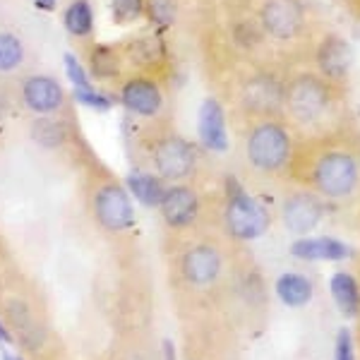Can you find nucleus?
Here are the masks:
<instances>
[{"instance_id":"6e6552de","label":"nucleus","mask_w":360,"mask_h":360,"mask_svg":"<svg viewBox=\"0 0 360 360\" xmlns=\"http://www.w3.org/2000/svg\"><path fill=\"white\" fill-rule=\"evenodd\" d=\"M91 212L101 229L111 231V233H120V231L132 226V202L125 188L115 180H103L96 185L91 193Z\"/></svg>"},{"instance_id":"bb28decb","label":"nucleus","mask_w":360,"mask_h":360,"mask_svg":"<svg viewBox=\"0 0 360 360\" xmlns=\"http://www.w3.org/2000/svg\"><path fill=\"white\" fill-rule=\"evenodd\" d=\"M166 360H176V356H173V346L171 344H166Z\"/></svg>"},{"instance_id":"f03ea898","label":"nucleus","mask_w":360,"mask_h":360,"mask_svg":"<svg viewBox=\"0 0 360 360\" xmlns=\"http://www.w3.org/2000/svg\"><path fill=\"white\" fill-rule=\"evenodd\" d=\"M281 113L291 123L295 137L315 135L348 123L346 89L317 72L295 70L283 77Z\"/></svg>"},{"instance_id":"cd10ccee","label":"nucleus","mask_w":360,"mask_h":360,"mask_svg":"<svg viewBox=\"0 0 360 360\" xmlns=\"http://www.w3.org/2000/svg\"><path fill=\"white\" fill-rule=\"evenodd\" d=\"M0 341H10V334H8V329L0 324Z\"/></svg>"},{"instance_id":"1a4fd4ad","label":"nucleus","mask_w":360,"mask_h":360,"mask_svg":"<svg viewBox=\"0 0 360 360\" xmlns=\"http://www.w3.org/2000/svg\"><path fill=\"white\" fill-rule=\"evenodd\" d=\"M312 63L322 77L346 89L353 68V49L341 34L327 32L312 46Z\"/></svg>"},{"instance_id":"f257e3e1","label":"nucleus","mask_w":360,"mask_h":360,"mask_svg":"<svg viewBox=\"0 0 360 360\" xmlns=\"http://www.w3.org/2000/svg\"><path fill=\"white\" fill-rule=\"evenodd\" d=\"M288 180L324 202H351L360 193V132L344 123L295 137Z\"/></svg>"},{"instance_id":"4be33fe9","label":"nucleus","mask_w":360,"mask_h":360,"mask_svg":"<svg viewBox=\"0 0 360 360\" xmlns=\"http://www.w3.org/2000/svg\"><path fill=\"white\" fill-rule=\"evenodd\" d=\"M147 10L144 0H113V22L115 25H132Z\"/></svg>"},{"instance_id":"9d476101","label":"nucleus","mask_w":360,"mask_h":360,"mask_svg":"<svg viewBox=\"0 0 360 360\" xmlns=\"http://www.w3.org/2000/svg\"><path fill=\"white\" fill-rule=\"evenodd\" d=\"M324 217V200H319L315 193L293 185L281 202V221L291 233L305 236L310 233Z\"/></svg>"},{"instance_id":"7ed1b4c3","label":"nucleus","mask_w":360,"mask_h":360,"mask_svg":"<svg viewBox=\"0 0 360 360\" xmlns=\"http://www.w3.org/2000/svg\"><path fill=\"white\" fill-rule=\"evenodd\" d=\"M238 137H240V156L252 176L264 180L288 178L295 132L281 111L240 115Z\"/></svg>"},{"instance_id":"ddd939ff","label":"nucleus","mask_w":360,"mask_h":360,"mask_svg":"<svg viewBox=\"0 0 360 360\" xmlns=\"http://www.w3.org/2000/svg\"><path fill=\"white\" fill-rule=\"evenodd\" d=\"M200 139L212 152H226V147H229L226 113L217 98H205L200 108Z\"/></svg>"},{"instance_id":"4468645a","label":"nucleus","mask_w":360,"mask_h":360,"mask_svg":"<svg viewBox=\"0 0 360 360\" xmlns=\"http://www.w3.org/2000/svg\"><path fill=\"white\" fill-rule=\"evenodd\" d=\"M291 255L298 259H344L348 255V248L344 243L334 240V238H298L291 245Z\"/></svg>"},{"instance_id":"b1692460","label":"nucleus","mask_w":360,"mask_h":360,"mask_svg":"<svg viewBox=\"0 0 360 360\" xmlns=\"http://www.w3.org/2000/svg\"><path fill=\"white\" fill-rule=\"evenodd\" d=\"M65 63H68V75H70V79H72V84L77 86V96H79V94H89V91H96L94 86L89 84L86 75L82 72V68L77 65V60H75L72 56H68V58H65Z\"/></svg>"},{"instance_id":"f3484780","label":"nucleus","mask_w":360,"mask_h":360,"mask_svg":"<svg viewBox=\"0 0 360 360\" xmlns=\"http://www.w3.org/2000/svg\"><path fill=\"white\" fill-rule=\"evenodd\" d=\"M89 65H91V72H94L98 79H111L120 75V70L125 65V56H123V51L115 49V46L98 44L89 53Z\"/></svg>"},{"instance_id":"dca6fc26","label":"nucleus","mask_w":360,"mask_h":360,"mask_svg":"<svg viewBox=\"0 0 360 360\" xmlns=\"http://www.w3.org/2000/svg\"><path fill=\"white\" fill-rule=\"evenodd\" d=\"M312 281L303 274H295V271H288V274H281L276 281V295L283 300L288 307H303L312 300Z\"/></svg>"},{"instance_id":"39448f33","label":"nucleus","mask_w":360,"mask_h":360,"mask_svg":"<svg viewBox=\"0 0 360 360\" xmlns=\"http://www.w3.org/2000/svg\"><path fill=\"white\" fill-rule=\"evenodd\" d=\"M221 231L236 243H250L255 238L264 236L271 224L269 212L259 205L255 197H250L238 183H231L224 195L221 212H219Z\"/></svg>"},{"instance_id":"0eeeda50","label":"nucleus","mask_w":360,"mask_h":360,"mask_svg":"<svg viewBox=\"0 0 360 360\" xmlns=\"http://www.w3.org/2000/svg\"><path fill=\"white\" fill-rule=\"evenodd\" d=\"M161 219L173 233H197L209 229V219H205V197L193 183H173L166 188L161 200Z\"/></svg>"},{"instance_id":"412c9836","label":"nucleus","mask_w":360,"mask_h":360,"mask_svg":"<svg viewBox=\"0 0 360 360\" xmlns=\"http://www.w3.org/2000/svg\"><path fill=\"white\" fill-rule=\"evenodd\" d=\"M32 132H34V139H37L39 144H44V147H58V144H63L68 139V130L60 120H49V118L37 120Z\"/></svg>"},{"instance_id":"9b49d317","label":"nucleus","mask_w":360,"mask_h":360,"mask_svg":"<svg viewBox=\"0 0 360 360\" xmlns=\"http://www.w3.org/2000/svg\"><path fill=\"white\" fill-rule=\"evenodd\" d=\"M120 101L127 111L142 115V118H154L156 113L164 108V94L161 86L156 84L154 77L149 75H135L127 77L120 89Z\"/></svg>"},{"instance_id":"c756f323","label":"nucleus","mask_w":360,"mask_h":360,"mask_svg":"<svg viewBox=\"0 0 360 360\" xmlns=\"http://www.w3.org/2000/svg\"><path fill=\"white\" fill-rule=\"evenodd\" d=\"M8 360H22V358H8Z\"/></svg>"},{"instance_id":"20e7f679","label":"nucleus","mask_w":360,"mask_h":360,"mask_svg":"<svg viewBox=\"0 0 360 360\" xmlns=\"http://www.w3.org/2000/svg\"><path fill=\"white\" fill-rule=\"evenodd\" d=\"M142 154L147 166L152 168L156 178L168 183H185L195 176L200 166V154L195 144L185 139L171 125H159L142 139Z\"/></svg>"},{"instance_id":"5701e85b","label":"nucleus","mask_w":360,"mask_h":360,"mask_svg":"<svg viewBox=\"0 0 360 360\" xmlns=\"http://www.w3.org/2000/svg\"><path fill=\"white\" fill-rule=\"evenodd\" d=\"M334 360H356V348H353V336L348 329H339L334 344Z\"/></svg>"},{"instance_id":"f8f14e48","label":"nucleus","mask_w":360,"mask_h":360,"mask_svg":"<svg viewBox=\"0 0 360 360\" xmlns=\"http://www.w3.org/2000/svg\"><path fill=\"white\" fill-rule=\"evenodd\" d=\"M22 98L32 111L37 113H56L65 103V91L49 75H34L22 84Z\"/></svg>"},{"instance_id":"393cba45","label":"nucleus","mask_w":360,"mask_h":360,"mask_svg":"<svg viewBox=\"0 0 360 360\" xmlns=\"http://www.w3.org/2000/svg\"><path fill=\"white\" fill-rule=\"evenodd\" d=\"M346 3H348V10H351V15L360 22V0H346Z\"/></svg>"},{"instance_id":"a878e982","label":"nucleus","mask_w":360,"mask_h":360,"mask_svg":"<svg viewBox=\"0 0 360 360\" xmlns=\"http://www.w3.org/2000/svg\"><path fill=\"white\" fill-rule=\"evenodd\" d=\"M34 3H37L39 8H44V10H51V8H53L56 0H34Z\"/></svg>"},{"instance_id":"423d86ee","label":"nucleus","mask_w":360,"mask_h":360,"mask_svg":"<svg viewBox=\"0 0 360 360\" xmlns=\"http://www.w3.org/2000/svg\"><path fill=\"white\" fill-rule=\"evenodd\" d=\"M250 20L257 25L264 39L286 46L303 41L310 32L303 0H257V8Z\"/></svg>"},{"instance_id":"6ab92c4d","label":"nucleus","mask_w":360,"mask_h":360,"mask_svg":"<svg viewBox=\"0 0 360 360\" xmlns=\"http://www.w3.org/2000/svg\"><path fill=\"white\" fill-rule=\"evenodd\" d=\"M65 27L75 37H86L94 29V13L86 0H72L65 10Z\"/></svg>"},{"instance_id":"2eb2a0df","label":"nucleus","mask_w":360,"mask_h":360,"mask_svg":"<svg viewBox=\"0 0 360 360\" xmlns=\"http://www.w3.org/2000/svg\"><path fill=\"white\" fill-rule=\"evenodd\" d=\"M332 295L334 303L341 310V315L346 317H358L360 315V286L356 276H351L348 271H336L332 276Z\"/></svg>"},{"instance_id":"c85d7f7f","label":"nucleus","mask_w":360,"mask_h":360,"mask_svg":"<svg viewBox=\"0 0 360 360\" xmlns=\"http://www.w3.org/2000/svg\"><path fill=\"white\" fill-rule=\"evenodd\" d=\"M358 334H360V322H358ZM358 341H360V336H358Z\"/></svg>"},{"instance_id":"a211bd4d","label":"nucleus","mask_w":360,"mask_h":360,"mask_svg":"<svg viewBox=\"0 0 360 360\" xmlns=\"http://www.w3.org/2000/svg\"><path fill=\"white\" fill-rule=\"evenodd\" d=\"M130 190H132V195L147 207H159L166 195V188H164V183H161V178H156L154 173H149V171L130 176Z\"/></svg>"},{"instance_id":"aec40b11","label":"nucleus","mask_w":360,"mask_h":360,"mask_svg":"<svg viewBox=\"0 0 360 360\" xmlns=\"http://www.w3.org/2000/svg\"><path fill=\"white\" fill-rule=\"evenodd\" d=\"M25 60V46L15 34L0 32V72H10V70L20 68Z\"/></svg>"}]
</instances>
